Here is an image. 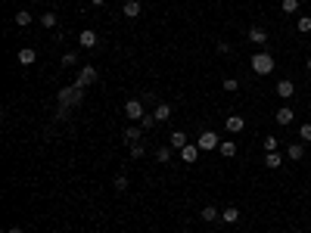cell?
I'll use <instances>...</instances> for the list:
<instances>
[{"instance_id": "ffe728a7", "label": "cell", "mask_w": 311, "mask_h": 233, "mask_svg": "<svg viewBox=\"0 0 311 233\" xmlns=\"http://www.w3.org/2000/svg\"><path fill=\"white\" fill-rule=\"evenodd\" d=\"M38 22L44 25V28H50V31H53V28H56V22H60V16H56V13H44Z\"/></svg>"}, {"instance_id": "cb8c5ba5", "label": "cell", "mask_w": 311, "mask_h": 233, "mask_svg": "<svg viewBox=\"0 0 311 233\" xmlns=\"http://www.w3.org/2000/svg\"><path fill=\"white\" fill-rule=\"evenodd\" d=\"M280 10L287 13V16H292V13H299V0H283V3H280Z\"/></svg>"}, {"instance_id": "4dcf8cb0", "label": "cell", "mask_w": 311, "mask_h": 233, "mask_svg": "<svg viewBox=\"0 0 311 233\" xmlns=\"http://www.w3.org/2000/svg\"><path fill=\"white\" fill-rule=\"evenodd\" d=\"M153 124H159V121H156V115H144V118H140V128H144V131H149Z\"/></svg>"}, {"instance_id": "8d00e7d4", "label": "cell", "mask_w": 311, "mask_h": 233, "mask_svg": "<svg viewBox=\"0 0 311 233\" xmlns=\"http://www.w3.org/2000/svg\"><path fill=\"white\" fill-rule=\"evenodd\" d=\"M31 3H41V0H31Z\"/></svg>"}, {"instance_id": "5b68a950", "label": "cell", "mask_w": 311, "mask_h": 233, "mask_svg": "<svg viewBox=\"0 0 311 233\" xmlns=\"http://www.w3.org/2000/svg\"><path fill=\"white\" fill-rule=\"evenodd\" d=\"M124 115H128V118H134V121H140V118L146 115L144 99H128V103H124Z\"/></svg>"}, {"instance_id": "83f0119b", "label": "cell", "mask_w": 311, "mask_h": 233, "mask_svg": "<svg viewBox=\"0 0 311 233\" xmlns=\"http://www.w3.org/2000/svg\"><path fill=\"white\" fill-rule=\"evenodd\" d=\"M277 146H280V140L268 134V137H265V153H277Z\"/></svg>"}, {"instance_id": "f546056e", "label": "cell", "mask_w": 311, "mask_h": 233, "mask_svg": "<svg viewBox=\"0 0 311 233\" xmlns=\"http://www.w3.org/2000/svg\"><path fill=\"white\" fill-rule=\"evenodd\" d=\"M144 153H146L144 143H131V159H144Z\"/></svg>"}, {"instance_id": "d4e9b609", "label": "cell", "mask_w": 311, "mask_h": 233, "mask_svg": "<svg viewBox=\"0 0 311 233\" xmlns=\"http://www.w3.org/2000/svg\"><path fill=\"white\" fill-rule=\"evenodd\" d=\"M296 28L302 31V35H308V31H311V16H299V22H296Z\"/></svg>"}, {"instance_id": "4316f807", "label": "cell", "mask_w": 311, "mask_h": 233, "mask_svg": "<svg viewBox=\"0 0 311 233\" xmlns=\"http://www.w3.org/2000/svg\"><path fill=\"white\" fill-rule=\"evenodd\" d=\"M72 65H78V53H72V50H69V53L62 56V69H72Z\"/></svg>"}, {"instance_id": "7a4b0ae2", "label": "cell", "mask_w": 311, "mask_h": 233, "mask_svg": "<svg viewBox=\"0 0 311 233\" xmlns=\"http://www.w3.org/2000/svg\"><path fill=\"white\" fill-rule=\"evenodd\" d=\"M252 72H255V75H262V78H265V75H271L274 72V56L271 53H265V50H258V53L255 56H252Z\"/></svg>"}, {"instance_id": "2e32d148", "label": "cell", "mask_w": 311, "mask_h": 233, "mask_svg": "<svg viewBox=\"0 0 311 233\" xmlns=\"http://www.w3.org/2000/svg\"><path fill=\"white\" fill-rule=\"evenodd\" d=\"M153 115H156V121H168V118H171V106H168V103H156Z\"/></svg>"}, {"instance_id": "7402d4cb", "label": "cell", "mask_w": 311, "mask_h": 233, "mask_svg": "<svg viewBox=\"0 0 311 233\" xmlns=\"http://www.w3.org/2000/svg\"><path fill=\"white\" fill-rule=\"evenodd\" d=\"M144 137V128H124V140L128 143H134V140H140Z\"/></svg>"}, {"instance_id": "4fadbf2b", "label": "cell", "mask_w": 311, "mask_h": 233, "mask_svg": "<svg viewBox=\"0 0 311 233\" xmlns=\"http://www.w3.org/2000/svg\"><path fill=\"white\" fill-rule=\"evenodd\" d=\"M187 143H190V140H187V134H184V131H174V134L168 137V146H171V149H178V153H181V149L187 146Z\"/></svg>"}, {"instance_id": "6da1fadb", "label": "cell", "mask_w": 311, "mask_h": 233, "mask_svg": "<svg viewBox=\"0 0 311 233\" xmlns=\"http://www.w3.org/2000/svg\"><path fill=\"white\" fill-rule=\"evenodd\" d=\"M81 99H84V87H78V84H72V87H62L60 94H56V103H60V106H65V109L78 106Z\"/></svg>"}, {"instance_id": "e0dca14e", "label": "cell", "mask_w": 311, "mask_h": 233, "mask_svg": "<svg viewBox=\"0 0 311 233\" xmlns=\"http://www.w3.org/2000/svg\"><path fill=\"white\" fill-rule=\"evenodd\" d=\"M199 218H203L206 224H215V221H221V214H218V209H215V205H206V209L199 212Z\"/></svg>"}, {"instance_id": "1f68e13d", "label": "cell", "mask_w": 311, "mask_h": 233, "mask_svg": "<svg viewBox=\"0 0 311 233\" xmlns=\"http://www.w3.org/2000/svg\"><path fill=\"white\" fill-rule=\"evenodd\" d=\"M224 90H228V94L240 90V81H237V78H224Z\"/></svg>"}, {"instance_id": "484cf974", "label": "cell", "mask_w": 311, "mask_h": 233, "mask_svg": "<svg viewBox=\"0 0 311 233\" xmlns=\"http://www.w3.org/2000/svg\"><path fill=\"white\" fill-rule=\"evenodd\" d=\"M156 159L159 162H171V146H159L156 149Z\"/></svg>"}, {"instance_id": "277c9868", "label": "cell", "mask_w": 311, "mask_h": 233, "mask_svg": "<svg viewBox=\"0 0 311 233\" xmlns=\"http://www.w3.org/2000/svg\"><path fill=\"white\" fill-rule=\"evenodd\" d=\"M94 81H97V69H94V65H81V69H78V78H75V84H78V87H90Z\"/></svg>"}, {"instance_id": "3957f363", "label": "cell", "mask_w": 311, "mask_h": 233, "mask_svg": "<svg viewBox=\"0 0 311 233\" xmlns=\"http://www.w3.org/2000/svg\"><path fill=\"white\" fill-rule=\"evenodd\" d=\"M196 146L203 149V153H212V149L221 146V140H218L215 131H203V134H199V140H196Z\"/></svg>"}, {"instance_id": "9c48e42d", "label": "cell", "mask_w": 311, "mask_h": 233, "mask_svg": "<svg viewBox=\"0 0 311 233\" xmlns=\"http://www.w3.org/2000/svg\"><path fill=\"white\" fill-rule=\"evenodd\" d=\"M292 118H296V115H292V109H290V106L277 109V115H274V121L280 124V128H290V124H292Z\"/></svg>"}, {"instance_id": "e575fe53", "label": "cell", "mask_w": 311, "mask_h": 233, "mask_svg": "<svg viewBox=\"0 0 311 233\" xmlns=\"http://www.w3.org/2000/svg\"><path fill=\"white\" fill-rule=\"evenodd\" d=\"M6 233H22V230H19V227H10V230H6Z\"/></svg>"}, {"instance_id": "ba28073f", "label": "cell", "mask_w": 311, "mask_h": 233, "mask_svg": "<svg viewBox=\"0 0 311 233\" xmlns=\"http://www.w3.org/2000/svg\"><path fill=\"white\" fill-rule=\"evenodd\" d=\"M78 44H81L84 50H94V47H97V31H94V28H84L81 35H78Z\"/></svg>"}, {"instance_id": "52a82bcc", "label": "cell", "mask_w": 311, "mask_h": 233, "mask_svg": "<svg viewBox=\"0 0 311 233\" xmlns=\"http://www.w3.org/2000/svg\"><path fill=\"white\" fill-rule=\"evenodd\" d=\"M140 13H144L140 0H124V6H122V16H124V19H137Z\"/></svg>"}, {"instance_id": "ac0fdd59", "label": "cell", "mask_w": 311, "mask_h": 233, "mask_svg": "<svg viewBox=\"0 0 311 233\" xmlns=\"http://www.w3.org/2000/svg\"><path fill=\"white\" fill-rule=\"evenodd\" d=\"M218 153H221L224 159H233V155H237V143H233V140H221V146H218Z\"/></svg>"}, {"instance_id": "603a6c76", "label": "cell", "mask_w": 311, "mask_h": 233, "mask_svg": "<svg viewBox=\"0 0 311 233\" xmlns=\"http://www.w3.org/2000/svg\"><path fill=\"white\" fill-rule=\"evenodd\" d=\"M265 165H268V168H280L283 159H280L277 153H265Z\"/></svg>"}, {"instance_id": "9a60e30c", "label": "cell", "mask_w": 311, "mask_h": 233, "mask_svg": "<svg viewBox=\"0 0 311 233\" xmlns=\"http://www.w3.org/2000/svg\"><path fill=\"white\" fill-rule=\"evenodd\" d=\"M240 221V209L237 205H228V209L221 212V224H237Z\"/></svg>"}, {"instance_id": "8992f818", "label": "cell", "mask_w": 311, "mask_h": 233, "mask_svg": "<svg viewBox=\"0 0 311 233\" xmlns=\"http://www.w3.org/2000/svg\"><path fill=\"white\" fill-rule=\"evenodd\" d=\"M274 94L280 97V99H292V94H296V84H292L290 78H280V81H277V87H274Z\"/></svg>"}, {"instance_id": "d6986e66", "label": "cell", "mask_w": 311, "mask_h": 233, "mask_svg": "<svg viewBox=\"0 0 311 233\" xmlns=\"http://www.w3.org/2000/svg\"><path fill=\"white\" fill-rule=\"evenodd\" d=\"M35 59H38V53H35L31 47H22V50H19V62H22V65H31Z\"/></svg>"}, {"instance_id": "8fae6325", "label": "cell", "mask_w": 311, "mask_h": 233, "mask_svg": "<svg viewBox=\"0 0 311 233\" xmlns=\"http://www.w3.org/2000/svg\"><path fill=\"white\" fill-rule=\"evenodd\" d=\"M287 159L290 162H302L305 159V143H290L287 146Z\"/></svg>"}, {"instance_id": "836d02e7", "label": "cell", "mask_w": 311, "mask_h": 233, "mask_svg": "<svg viewBox=\"0 0 311 233\" xmlns=\"http://www.w3.org/2000/svg\"><path fill=\"white\" fill-rule=\"evenodd\" d=\"M90 3H94V6H106L109 0H90Z\"/></svg>"}, {"instance_id": "30bf717a", "label": "cell", "mask_w": 311, "mask_h": 233, "mask_svg": "<svg viewBox=\"0 0 311 233\" xmlns=\"http://www.w3.org/2000/svg\"><path fill=\"white\" fill-rule=\"evenodd\" d=\"M199 153H203V149H199L196 143H187V146H184V149H181V159H184V162H187V165H193V162H196V159H199Z\"/></svg>"}, {"instance_id": "f1b7e54d", "label": "cell", "mask_w": 311, "mask_h": 233, "mask_svg": "<svg viewBox=\"0 0 311 233\" xmlns=\"http://www.w3.org/2000/svg\"><path fill=\"white\" fill-rule=\"evenodd\" d=\"M299 137H302V143H311V121H305L299 128Z\"/></svg>"}, {"instance_id": "7c38bea8", "label": "cell", "mask_w": 311, "mask_h": 233, "mask_svg": "<svg viewBox=\"0 0 311 233\" xmlns=\"http://www.w3.org/2000/svg\"><path fill=\"white\" fill-rule=\"evenodd\" d=\"M224 128H228L230 134H240V131L246 128V118H240V115H228V121H224Z\"/></svg>"}, {"instance_id": "d590c367", "label": "cell", "mask_w": 311, "mask_h": 233, "mask_svg": "<svg viewBox=\"0 0 311 233\" xmlns=\"http://www.w3.org/2000/svg\"><path fill=\"white\" fill-rule=\"evenodd\" d=\"M305 69H308V72H311V56H308V62H305Z\"/></svg>"}, {"instance_id": "d6a6232c", "label": "cell", "mask_w": 311, "mask_h": 233, "mask_svg": "<svg viewBox=\"0 0 311 233\" xmlns=\"http://www.w3.org/2000/svg\"><path fill=\"white\" fill-rule=\"evenodd\" d=\"M115 190H119V193H124V190H128V177H124V174H119V177H115Z\"/></svg>"}, {"instance_id": "44dd1931", "label": "cell", "mask_w": 311, "mask_h": 233, "mask_svg": "<svg viewBox=\"0 0 311 233\" xmlns=\"http://www.w3.org/2000/svg\"><path fill=\"white\" fill-rule=\"evenodd\" d=\"M31 22H35V16H31L28 10H19V13H16V25H19V28H25V25H31Z\"/></svg>"}, {"instance_id": "5bb4252c", "label": "cell", "mask_w": 311, "mask_h": 233, "mask_svg": "<svg viewBox=\"0 0 311 233\" xmlns=\"http://www.w3.org/2000/svg\"><path fill=\"white\" fill-rule=\"evenodd\" d=\"M249 40H252V44H268V31L262 28V25H252V28H249Z\"/></svg>"}]
</instances>
